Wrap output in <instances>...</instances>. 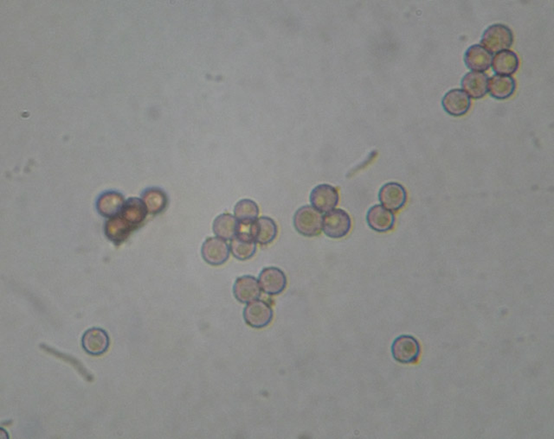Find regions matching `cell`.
Segmentation results:
<instances>
[{"label": "cell", "mask_w": 554, "mask_h": 439, "mask_svg": "<svg viewBox=\"0 0 554 439\" xmlns=\"http://www.w3.org/2000/svg\"><path fill=\"white\" fill-rule=\"evenodd\" d=\"M323 216L313 206H304L294 213V226L306 237L319 235L323 231Z\"/></svg>", "instance_id": "obj_1"}, {"label": "cell", "mask_w": 554, "mask_h": 439, "mask_svg": "<svg viewBox=\"0 0 554 439\" xmlns=\"http://www.w3.org/2000/svg\"><path fill=\"white\" fill-rule=\"evenodd\" d=\"M514 34L509 26L502 24L492 25L483 33L481 44L487 52L498 53L512 46Z\"/></svg>", "instance_id": "obj_2"}, {"label": "cell", "mask_w": 554, "mask_h": 439, "mask_svg": "<svg viewBox=\"0 0 554 439\" xmlns=\"http://www.w3.org/2000/svg\"><path fill=\"white\" fill-rule=\"evenodd\" d=\"M395 361L401 364H415L420 360L421 346L417 338L401 335L395 338L391 348Z\"/></svg>", "instance_id": "obj_3"}, {"label": "cell", "mask_w": 554, "mask_h": 439, "mask_svg": "<svg viewBox=\"0 0 554 439\" xmlns=\"http://www.w3.org/2000/svg\"><path fill=\"white\" fill-rule=\"evenodd\" d=\"M351 228V217L342 209H335L323 216V230L332 239L344 238L350 234Z\"/></svg>", "instance_id": "obj_4"}, {"label": "cell", "mask_w": 554, "mask_h": 439, "mask_svg": "<svg viewBox=\"0 0 554 439\" xmlns=\"http://www.w3.org/2000/svg\"><path fill=\"white\" fill-rule=\"evenodd\" d=\"M239 223V221H238ZM250 224L239 223L238 234L231 240V251L232 255L238 260L250 259L257 252V242L250 235Z\"/></svg>", "instance_id": "obj_5"}, {"label": "cell", "mask_w": 554, "mask_h": 439, "mask_svg": "<svg viewBox=\"0 0 554 439\" xmlns=\"http://www.w3.org/2000/svg\"><path fill=\"white\" fill-rule=\"evenodd\" d=\"M274 312L268 303L254 300L249 303L243 310V320L254 329H263L273 320Z\"/></svg>", "instance_id": "obj_6"}, {"label": "cell", "mask_w": 554, "mask_h": 439, "mask_svg": "<svg viewBox=\"0 0 554 439\" xmlns=\"http://www.w3.org/2000/svg\"><path fill=\"white\" fill-rule=\"evenodd\" d=\"M379 199L383 208L390 211H398L404 208L408 201V192L398 182H387L379 190Z\"/></svg>", "instance_id": "obj_7"}, {"label": "cell", "mask_w": 554, "mask_h": 439, "mask_svg": "<svg viewBox=\"0 0 554 439\" xmlns=\"http://www.w3.org/2000/svg\"><path fill=\"white\" fill-rule=\"evenodd\" d=\"M340 201L338 190L330 185L316 186L310 194V203L321 213H328L336 208Z\"/></svg>", "instance_id": "obj_8"}, {"label": "cell", "mask_w": 554, "mask_h": 439, "mask_svg": "<svg viewBox=\"0 0 554 439\" xmlns=\"http://www.w3.org/2000/svg\"><path fill=\"white\" fill-rule=\"evenodd\" d=\"M258 282L263 293L277 296L286 289L287 277L277 267H266L259 274Z\"/></svg>", "instance_id": "obj_9"}, {"label": "cell", "mask_w": 554, "mask_h": 439, "mask_svg": "<svg viewBox=\"0 0 554 439\" xmlns=\"http://www.w3.org/2000/svg\"><path fill=\"white\" fill-rule=\"evenodd\" d=\"M203 259L212 266H221L230 257V247L219 237L208 238L202 247Z\"/></svg>", "instance_id": "obj_10"}, {"label": "cell", "mask_w": 554, "mask_h": 439, "mask_svg": "<svg viewBox=\"0 0 554 439\" xmlns=\"http://www.w3.org/2000/svg\"><path fill=\"white\" fill-rule=\"evenodd\" d=\"M442 105L447 114L454 117H460L470 110L471 100L470 96L462 89L455 88L445 94Z\"/></svg>", "instance_id": "obj_11"}, {"label": "cell", "mask_w": 554, "mask_h": 439, "mask_svg": "<svg viewBox=\"0 0 554 439\" xmlns=\"http://www.w3.org/2000/svg\"><path fill=\"white\" fill-rule=\"evenodd\" d=\"M233 293L236 300L242 304H249L261 297L262 290L257 279L246 275L236 279Z\"/></svg>", "instance_id": "obj_12"}, {"label": "cell", "mask_w": 554, "mask_h": 439, "mask_svg": "<svg viewBox=\"0 0 554 439\" xmlns=\"http://www.w3.org/2000/svg\"><path fill=\"white\" fill-rule=\"evenodd\" d=\"M110 336L105 330L100 328H91L86 330L82 338V345L85 351L91 356H100L106 353L110 348Z\"/></svg>", "instance_id": "obj_13"}, {"label": "cell", "mask_w": 554, "mask_h": 439, "mask_svg": "<svg viewBox=\"0 0 554 439\" xmlns=\"http://www.w3.org/2000/svg\"><path fill=\"white\" fill-rule=\"evenodd\" d=\"M489 76L483 72H468L463 77V90L473 99H482L489 92Z\"/></svg>", "instance_id": "obj_14"}, {"label": "cell", "mask_w": 554, "mask_h": 439, "mask_svg": "<svg viewBox=\"0 0 554 439\" xmlns=\"http://www.w3.org/2000/svg\"><path fill=\"white\" fill-rule=\"evenodd\" d=\"M250 233L255 242L266 246L277 238V225L270 217L262 216L251 223Z\"/></svg>", "instance_id": "obj_15"}, {"label": "cell", "mask_w": 554, "mask_h": 439, "mask_svg": "<svg viewBox=\"0 0 554 439\" xmlns=\"http://www.w3.org/2000/svg\"><path fill=\"white\" fill-rule=\"evenodd\" d=\"M368 226L378 233H386L393 229L394 213L381 205H374L369 209L367 215Z\"/></svg>", "instance_id": "obj_16"}, {"label": "cell", "mask_w": 554, "mask_h": 439, "mask_svg": "<svg viewBox=\"0 0 554 439\" xmlns=\"http://www.w3.org/2000/svg\"><path fill=\"white\" fill-rule=\"evenodd\" d=\"M137 228L118 213L107 221L105 233L108 239L115 244L120 245L125 242Z\"/></svg>", "instance_id": "obj_17"}, {"label": "cell", "mask_w": 554, "mask_h": 439, "mask_svg": "<svg viewBox=\"0 0 554 439\" xmlns=\"http://www.w3.org/2000/svg\"><path fill=\"white\" fill-rule=\"evenodd\" d=\"M467 68L476 72L486 71L492 64V54L480 45L471 46L464 54Z\"/></svg>", "instance_id": "obj_18"}, {"label": "cell", "mask_w": 554, "mask_h": 439, "mask_svg": "<svg viewBox=\"0 0 554 439\" xmlns=\"http://www.w3.org/2000/svg\"><path fill=\"white\" fill-rule=\"evenodd\" d=\"M491 65L497 76H510L518 71L520 60L515 52L507 49L497 53V55L492 58Z\"/></svg>", "instance_id": "obj_19"}, {"label": "cell", "mask_w": 554, "mask_h": 439, "mask_svg": "<svg viewBox=\"0 0 554 439\" xmlns=\"http://www.w3.org/2000/svg\"><path fill=\"white\" fill-rule=\"evenodd\" d=\"M517 81L512 76L495 75L489 80V91L493 98L506 100L514 94Z\"/></svg>", "instance_id": "obj_20"}, {"label": "cell", "mask_w": 554, "mask_h": 439, "mask_svg": "<svg viewBox=\"0 0 554 439\" xmlns=\"http://www.w3.org/2000/svg\"><path fill=\"white\" fill-rule=\"evenodd\" d=\"M146 205L142 199L139 198H129L124 204L122 211L119 212L124 218L130 221L135 227L139 228L145 221L147 215Z\"/></svg>", "instance_id": "obj_21"}, {"label": "cell", "mask_w": 554, "mask_h": 439, "mask_svg": "<svg viewBox=\"0 0 554 439\" xmlns=\"http://www.w3.org/2000/svg\"><path fill=\"white\" fill-rule=\"evenodd\" d=\"M239 227L238 221L230 213H223L217 217L213 223V232L224 240H230L238 234Z\"/></svg>", "instance_id": "obj_22"}, {"label": "cell", "mask_w": 554, "mask_h": 439, "mask_svg": "<svg viewBox=\"0 0 554 439\" xmlns=\"http://www.w3.org/2000/svg\"><path fill=\"white\" fill-rule=\"evenodd\" d=\"M125 200L122 194L115 192H106L99 197L98 209L100 215L113 217L122 211Z\"/></svg>", "instance_id": "obj_23"}, {"label": "cell", "mask_w": 554, "mask_h": 439, "mask_svg": "<svg viewBox=\"0 0 554 439\" xmlns=\"http://www.w3.org/2000/svg\"><path fill=\"white\" fill-rule=\"evenodd\" d=\"M142 201L145 204L147 212L151 215H157L164 211L168 205V197L163 190L151 188L142 194Z\"/></svg>", "instance_id": "obj_24"}, {"label": "cell", "mask_w": 554, "mask_h": 439, "mask_svg": "<svg viewBox=\"0 0 554 439\" xmlns=\"http://www.w3.org/2000/svg\"><path fill=\"white\" fill-rule=\"evenodd\" d=\"M234 215L240 223L250 224L258 219L259 208L254 201L243 199L236 204Z\"/></svg>", "instance_id": "obj_25"}, {"label": "cell", "mask_w": 554, "mask_h": 439, "mask_svg": "<svg viewBox=\"0 0 554 439\" xmlns=\"http://www.w3.org/2000/svg\"><path fill=\"white\" fill-rule=\"evenodd\" d=\"M40 348L45 352L50 353V355L57 357V359H60L65 361V363L71 364V366L75 368L76 370L79 372L85 380H87V382H92L93 380H94V377H93L91 373L88 372L86 368H85L83 364L81 363L80 361L75 358V357L66 355V353H61L57 351V349L50 348L49 346L45 344H41Z\"/></svg>", "instance_id": "obj_26"}]
</instances>
